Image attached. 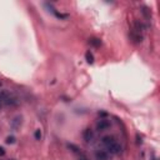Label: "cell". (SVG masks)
Wrapping results in <instances>:
<instances>
[{"label": "cell", "mask_w": 160, "mask_h": 160, "mask_svg": "<svg viewBox=\"0 0 160 160\" xmlns=\"http://www.w3.org/2000/svg\"><path fill=\"white\" fill-rule=\"evenodd\" d=\"M0 104L5 106H15L18 105V99L8 90H0Z\"/></svg>", "instance_id": "1"}, {"label": "cell", "mask_w": 160, "mask_h": 160, "mask_svg": "<svg viewBox=\"0 0 160 160\" xmlns=\"http://www.w3.org/2000/svg\"><path fill=\"white\" fill-rule=\"evenodd\" d=\"M106 151H108V153H110V154H114V155L119 154L121 151V145L115 140V141L110 143L109 145H106Z\"/></svg>", "instance_id": "2"}, {"label": "cell", "mask_w": 160, "mask_h": 160, "mask_svg": "<svg viewBox=\"0 0 160 160\" xmlns=\"http://www.w3.org/2000/svg\"><path fill=\"white\" fill-rule=\"evenodd\" d=\"M110 120H108V119H100L98 121V124H96V130L98 131H103V130L105 129H108V128H110Z\"/></svg>", "instance_id": "3"}, {"label": "cell", "mask_w": 160, "mask_h": 160, "mask_svg": "<svg viewBox=\"0 0 160 160\" xmlns=\"http://www.w3.org/2000/svg\"><path fill=\"white\" fill-rule=\"evenodd\" d=\"M22 123H23V118L22 116H15L14 119L11 120V123H10V126H11V129L13 130H18L19 128H20V125H22Z\"/></svg>", "instance_id": "4"}, {"label": "cell", "mask_w": 160, "mask_h": 160, "mask_svg": "<svg viewBox=\"0 0 160 160\" xmlns=\"http://www.w3.org/2000/svg\"><path fill=\"white\" fill-rule=\"evenodd\" d=\"M95 159L96 160H108L109 153L106 150H96L95 151Z\"/></svg>", "instance_id": "5"}, {"label": "cell", "mask_w": 160, "mask_h": 160, "mask_svg": "<svg viewBox=\"0 0 160 160\" xmlns=\"http://www.w3.org/2000/svg\"><path fill=\"white\" fill-rule=\"evenodd\" d=\"M83 138L86 143H90L93 139H94V133H93V130L91 129H85L84 130V133H83Z\"/></svg>", "instance_id": "6"}, {"label": "cell", "mask_w": 160, "mask_h": 160, "mask_svg": "<svg viewBox=\"0 0 160 160\" xmlns=\"http://www.w3.org/2000/svg\"><path fill=\"white\" fill-rule=\"evenodd\" d=\"M89 44L95 46V48H99L100 45H102V40L98 39V38H90L89 39Z\"/></svg>", "instance_id": "7"}, {"label": "cell", "mask_w": 160, "mask_h": 160, "mask_svg": "<svg viewBox=\"0 0 160 160\" xmlns=\"http://www.w3.org/2000/svg\"><path fill=\"white\" fill-rule=\"evenodd\" d=\"M102 141H103V144H104L105 146H106V145H109V144H110V143L115 141V139L113 138V136H110V135H106V136H103Z\"/></svg>", "instance_id": "8"}, {"label": "cell", "mask_w": 160, "mask_h": 160, "mask_svg": "<svg viewBox=\"0 0 160 160\" xmlns=\"http://www.w3.org/2000/svg\"><path fill=\"white\" fill-rule=\"evenodd\" d=\"M68 148L73 151V153H75V154H83L81 151H80V149L78 148L77 145H74V144H68Z\"/></svg>", "instance_id": "9"}, {"label": "cell", "mask_w": 160, "mask_h": 160, "mask_svg": "<svg viewBox=\"0 0 160 160\" xmlns=\"http://www.w3.org/2000/svg\"><path fill=\"white\" fill-rule=\"evenodd\" d=\"M85 59H86V61L89 63V64H93V63H94V56H93V54H91L90 51H86Z\"/></svg>", "instance_id": "10"}, {"label": "cell", "mask_w": 160, "mask_h": 160, "mask_svg": "<svg viewBox=\"0 0 160 160\" xmlns=\"http://www.w3.org/2000/svg\"><path fill=\"white\" fill-rule=\"evenodd\" d=\"M16 141V139H15V136H8L6 138V140H5V143H6V144H14V143Z\"/></svg>", "instance_id": "11"}, {"label": "cell", "mask_w": 160, "mask_h": 160, "mask_svg": "<svg viewBox=\"0 0 160 160\" xmlns=\"http://www.w3.org/2000/svg\"><path fill=\"white\" fill-rule=\"evenodd\" d=\"M34 136H35V139H36V140H40V139H41V136H43V135H41V130H40V129H36V130H35V134H34Z\"/></svg>", "instance_id": "12"}, {"label": "cell", "mask_w": 160, "mask_h": 160, "mask_svg": "<svg viewBox=\"0 0 160 160\" xmlns=\"http://www.w3.org/2000/svg\"><path fill=\"white\" fill-rule=\"evenodd\" d=\"M79 160H89V159H88L86 157H85V155H84V154H80V157H79Z\"/></svg>", "instance_id": "13"}, {"label": "cell", "mask_w": 160, "mask_h": 160, "mask_svg": "<svg viewBox=\"0 0 160 160\" xmlns=\"http://www.w3.org/2000/svg\"><path fill=\"white\" fill-rule=\"evenodd\" d=\"M4 154H5V150H4V148L0 146V155H4Z\"/></svg>", "instance_id": "14"}]
</instances>
